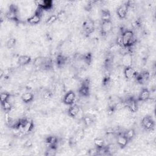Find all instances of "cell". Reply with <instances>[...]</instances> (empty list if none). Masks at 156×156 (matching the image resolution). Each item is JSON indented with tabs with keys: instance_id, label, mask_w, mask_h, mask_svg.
Masks as SVG:
<instances>
[{
	"instance_id": "cell-1",
	"label": "cell",
	"mask_w": 156,
	"mask_h": 156,
	"mask_svg": "<svg viewBox=\"0 0 156 156\" xmlns=\"http://www.w3.org/2000/svg\"><path fill=\"white\" fill-rule=\"evenodd\" d=\"M122 47L130 48L137 43V38L131 30H126L121 34Z\"/></svg>"
},
{
	"instance_id": "cell-2",
	"label": "cell",
	"mask_w": 156,
	"mask_h": 156,
	"mask_svg": "<svg viewBox=\"0 0 156 156\" xmlns=\"http://www.w3.org/2000/svg\"><path fill=\"white\" fill-rule=\"evenodd\" d=\"M141 126L147 130H152L155 127V121L151 116L147 115L142 118Z\"/></svg>"
},
{
	"instance_id": "cell-3",
	"label": "cell",
	"mask_w": 156,
	"mask_h": 156,
	"mask_svg": "<svg viewBox=\"0 0 156 156\" xmlns=\"http://www.w3.org/2000/svg\"><path fill=\"white\" fill-rule=\"evenodd\" d=\"M79 93L82 97H88L90 95V81L88 79H84L78 90Z\"/></svg>"
},
{
	"instance_id": "cell-4",
	"label": "cell",
	"mask_w": 156,
	"mask_h": 156,
	"mask_svg": "<svg viewBox=\"0 0 156 156\" xmlns=\"http://www.w3.org/2000/svg\"><path fill=\"white\" fill-rule=\"evenodd\" d=\"M113 24L111 20L103 21L101 24V34L106 36L112 31Z\"/></svg>"
},
{
	"instance_id": "cell-5",
	"label": "cell",
	"mask_w": 156,
	"mask_h": 156,
	"mask_svg": "<svg viewBox=\"0 0 156 156\" xmlns=\"http://www.w3.org/2000/svg\"><path fill=\"white\" fill-rule=\"evenodd\" d=\"M125 107L128 109L131 113H135L138 110L137 101L133 97L128 98L125 101Z\"/></svg>"
},
{
	"instance_id": "cell-6",
	"label": "cell",
	"mask_w": 156,
	"mask_h": 156,
	"mask_svg": "<svg viewBox=\"0 0 156 156\" xmlns=\"http://www.w3.org/2000/svg\"><path fill=\"white\" fill-rule=\"evenodd\" d=\"M42 11L43 10L38 8L37 10L36 11L35 14L27 19L28 23L31 25H37L39 23L42 19Z\"/></svg>"
},
{
	"instance_id": "cell-7",
	"label": "cell",
	"mask_w": 156,
	"mask_h": 156,
	"mask_svg": "<svg viewBox=\"0 0 156 156\" xmlns=\"http://www.w3.org/2000/svg\"><path fill=\"white\" fill-rule=\"evenodd\" d=\"M6 17L9 20L17 21L18 20L17 7L14 4H11L9 7L8 12L6 14Z\"/></svg>"
},
{
	"instance_id": "cell-8",
	"label": "cell",
	"mask_w": 156,
	"mask_h": 156,
	"mask_svg": "<svg viewBox=\"0 0 156 156\" xmlns=\"http://www.w3.org/2000/svg\"><path fill=\"white\" fill-rule=\"evenodd\" d=\"M133 62V57L132 52L128 51L122 54L121 57L122 65L125 66V68L128 66H132Z\"/></svg>"
},
{
	"instance_id": "cell-9",
	"label": "cell",
	"mask_w": 156,
	"mask_h": 156,
	"mask_svg": "<svg viewBox=\"0 0 156 156\" xmlns=\"http://www.w3.org/2000/svg\"><path fill=\"white\" fill-rule=\"evenodd\" d=\"M38 8L42 10H48L52 9L53 6V1L51 0H37L34 2Z\"/></svg>"
},
{
	"instance_id": "cell-10",
	"label": "cell",
	"mask_w": 156,
	"mask_h": 156,
	"mask_svg": "<svg viewBox=\"0 0 156 156\" xmlns=\"http://www.w3.org/2000/svg\"><path fill=\"white\" fill-rule=\"evenodd\" d=\"M129 9L128 2L120 6L117 10V14L120 19H124L126 17L128 10Z\"/></svg>"
},
{
	"instance_id": "cell-11",
	"label": "cell",
	"mask_w": 156,
	"mask_h": 156,
	"mask_svg": "<svg viewBox=\"0 0 156 156\" xmlns=\"http://www.w3.org/2000/svg\"><path fill=\"white\" fill-rule=\"evenodd\" d=\"M76 100V94L73 91H69L64 95L63 98V103L68 106H71L74 104Z\"/></svg>"
},
{
	"instance_id": "cell-12",
	"label": "cell",
	"mask_w": 156,
	"mask_h": 156,
	"mask_svg": "<svg viewBox=\"0 0 156 156\" xmlns=\"http://www.w3.org/2000/svg\"><path fill=\"white\" fill-rule=\"evenodd\" d=\"M137 72L135 69H133L132 66H128V67L125 68L124 70V75L126 79L128 81H130L136 78Z\"/></svg>"
},
{
	"instance_id": "cell-13",
	"label": "cell",
	"mask_w": 156,
	"mask_h": 156,
	"mask_svg": "<svg viewBox=\"0 0 156 156\" xmlns=\"http://www.w3.org/2000/svg\"><path fill=\"white\" fill-rule=\"evenodd\" d=\"M83 28L87 34H91L95 30V24L92 20L88 19L85 20L83 23Z\"/></svg>"
},
{
	"instance_id": "cell-14",
	"label": "cell",
	"mask_w": 156,
	"mask_h": 156,
	"mask_svg": "<svg viewBox=\"0 0 156 156\" xmlns=\"http://www.w3.org/2000/svg\"><path fill=\"white\" fill-rule=\"evenodd\" d=\"M151 97V92L147 88H142L138 97L137 101L141 102L147 101L148 99H150Z\"/></svg>"
},
{
	"instance_id": "cell-15",
	"label": "cell",
	"mask_w": 156,
	"mask_h": 156,
	"mask_svg": "<svg viewBox=\"0 0 156 156\" xmlns=\"http://www.w3.org/2000/svg\"><path fill=\"white\" fill-rule=\"evenodd\" d=\"M80 109L81 107L78 104H73L70 106V107L68 109L69 116L71 118H76L78 115V114H79Z\"/></svg>"
},
{
	"instance_id": "cell-16",
	"label": "cell",
	"mask_w": 156,
	"mask_h": 156,
	"mask_svg": "<svg viewBox=\"0 0 156 156\" xmlns=\"http://www.w3.org/2000/svg\"><path fill=\"white\" fill-rule=\"evenodd\" d=\"M129 142V141H128V140L123 134H122V133H120V134L117 136V143L121 148H125L128 145Z\"/></svg>"
},
{
	"instance_id": "cell-17",
	"label": "cell",
	"mask_w": 156,
	"mask_h": 156,
	"mask_svg": "<svg viewBox=\"0 0 156 156\" xmlns=\"http://www.w3.org/2000/svg\"><path fill=\"white\" fill-rule=\"evenodd\" d=\"M31 58L28 55H21L17 59V63L20 66H25L31 63Z\"/></svg>"
},
{
	"instance_id": "cell-18",
	"label": "cell",
	"mask_w": 156,
	"mask_h": 156,
	"mask_svg": "<svg viewBox=\"0 0 156 156\" xmlns=\"http://www.w3.org/2000/svg\"><path fill=\"white\" fill-rule=\"evenodd\" d=\"M47 61L48 60L42 56H39L34 59V62H33V65H34V66L36 68H43L44 66L45 65Z\"/></svg>"
},
{
	"instance_id": "cell-19",
	"label": "cell",
	"mask_w": 156,
	"mask_h": 156,
	"mask_svg": "<svg viewBox=\"0 0 156 156\" xmlns=\"http://www.w3.org/2000/svg\"><path fill=\"white\" fill-rule=\"evenodd\" d=\"M21 98L23 103L28 104V103H31L33 100H34V94L31 92H25L22 94Z\"/></svg>"
},
{
	"instance_id": "cell-20",
	"label": "cell",
	"mask_w": 156,
	"mask_h": 156,
	"mask_svg": "<svg viewBox=\"0 0 156 156\" xmlns=\"http://www.w3.org/2000/svg\"><path fill=\"white\" fill-rule=\"evenodd\" d=\"M45 143L48 147L58 146V139L57 137H55V136H50L46 139Z\"/></svg>"
},
{
	"instance_id": "cell-21",
	"label": "cell",
	"mask_w": 156,
	"mask_h": 156,
	"mask_svg": "<svg viewBox=\"0 0 156 156\" xmlns=\"http://www.w3.org/2000/svg\"><path fill=\"white\" fill-rule=\"evenodd\" d=\"M34 125L33 121L31 120H28L23 129V132L25 133V135H26L30 132H31L32 129H34Z\"/></svg>"
},
{
	"instance_id": "cell-22",
	"label": "cell",
	"mask_w": 156,
	"mask_h": 156,
	"mask_svg": "<svg viewBox=\"0 0 156 156\" xmlns=\"http://www.w3.org/2000/svg\"><path fill=\"white\" fill-rule=\"evenodd\" d=\"M123 135L126 137L129 141H130L134 139L136 136V130L132 128L129 129L123 133Z\"/></svg>"
},
{
	"instance_id": "cell-23",
	"label": "cell",
	"mask_w": 156,
	"mask_h": 156,
	"mask_svg": "<svg viewBox=\"0 0 156 156\" xmlns=\"http://www.w3.org/2000/svg\"><path fill=\"white\" fill-rule=\"evenodd\" d=\"M84 125L86 127H89L94 122V120L93 118L90 115H85L84 116V117L82 119Z\"/></svg>"
},
{
	"instance_id": "cell-24",
	"label": "cell",
	"mask_w": 156,
	"mask_h": 156,
	"mask_svg": "<svg viewBox=\"0 0 156 156\" xmlns=\"http://www.w3.org/2000/svg\"><path fill=\"white\" fill-rule=\"evenodd\" d=\"M106 149L107 154L108 155H113L117 151V147L114 143H110L107 146H106Z\"/></svg>"
},
{
	"instance_id": "cell-25",
	"label": "cell",
	"mask_w": 156,
	"mask_h": 156,
	"mask_svg": "<svg viewBox=\"0 0 156 156\" xmlns=\"http://www.w3.org/2000/svg\"><path fill=\"white\" fill-rule=\"evenodd\" d=\"M1 107L4 110V112H10L13 108V105L9 101L1 103Z\"/></svg>"
},
{
	"instance_id": "cell-26",
	"label": "cell",
	"mask_w": 156,
	"mask_h": 156,
	"mask_svg": "<svg viewBox=\"0 0 156 156\" xmlns=\"http://www.w3.org/2000/svg\"><path fill=\"white\" fill-rule=\"evenodd\" d=\"M101 20L102 21L111 20V14L109 10L107 9H103L101 10Z\"/></svg>"
},
{
	"instance_id": "cell-27",
	"label": "cell",
	"mask_w": 156,
	"mask_h": 156,
	"mask_svg": "<svg viewBox=\"0 0 156 156\" xmlns=\"http://www.w3.org/2000/svg\"><path fill=\"white\" fill-rule=\"evenodd\" d=\"M94 144L97 148H101L105 147V141L101 138H97L94 140Z\"/></svg>"
},
{
	"instance_id": "cell-28",
	"label": "cell",
	"mask_w": 156,
	"mask_h": 156,
	"mask_svg": "<svg viewBox=\"0 0 156 156\" xmlns=\"http://www.w3.org/2000/svg\"><path fill=\"white\" fill-rule=\"evenodd\" d=\"M57 149L58 147L57 146H50L48 147L47 151H46L45 153V155H49V156H51V155H55L56 154V152H57Z\"/></svg>"
},
{
	"instance_id": "cell-29",
	"label": "cell",
	"mask_w": 156,
	"mask_h": 156,
	"mask_svg": "<svg viewBox=\"0 0 156 156\" xmlns=\"http://www.w3.org/2000/svg\"><path fill=\"white\" fill-rule=\"evenodd\" d=\"M53 93L51 92V90H48V89H46L43 91L42 93V98L43 99L46 100V101H48V100H50L52 97Z\"/></svg>"
},
{
	"instance_id": "cell-30",
	"label": "cell",
	"mask_w": 156,
	"mask_h": 156,
	"mask_svg": "<svg viewBox=\"0 0 156 156\" xmlns=\"http://www.w3.org/2000/svg\"><path fill=\"white\" fill-rule=\"evenodd\" d=\"M58 20L61 22H64L67 19V14L65 12V10H61L57 14Z\"/></svg>"
},
{
	"instance_id": "cell-31",
	"label": "cell",
	"mask_w": 156,
	"mask_h": 156,
	"mask_svg": "<svg viewBox=\"0 0 156 156\" xmlns=\"http://www.w3.org/2000/svg\"><path fill=\"white\" fill-rule=\"evenodd\" d=\"M17 43V40L15 38H10L7 43H6V47L8 49H12L13 48Z\"/></svg>"
},
{
	"instance_id": "cell-32",
	"label": "cell",
	"mask_w": 156,
	"mask_h": 156,
	"mask_svg": "<svg viewBox=\"0 0 156 156\" xmlns=\"http://www.w3.org/2000/svg\"><path fill=\"white\" fill-rule=\"evenodd\" d=\"M57 20H58L57 15H52L47 19V20L45 21V24L47 25H51L54 23Z\"/></svg>"
},
{
	"instance_id": "cell-33",
	"label": "cell",
	"mask_w": 156,
	"mask_h": 156,
	"mask_svg": "<svg viewBox=\"0 0 156 156\" xmlns=\"http://www.w3.org/2000/svg\"><path fill=\"white\" fill-rule=\"evenodd\" d=\"M66 60V59L63 56V55H62V54H59L56 59V62H57L58 65L59 66H63L65 63Z\"/></svg>"
},
{
	"instance_id": "cell-34",
	"label": "cell",
	"mask_w": 156,
	"mask_h": 156,
	"mask_svg": "<svg viewBox=\"0 0 156 156\" xmlns=\"http://www.w3.org/2000/svg\"><path fill=\"white\" fill-rule=\"evenodd\" d=\"M97 114H98L97 110L96 109L92 108V107H90L89 109H88L87 110V115H90L93 118L95 117Z\"/></svg>"
},
{
	"instance_id": "cell-35",
	"label": "cell",
	"mask_w": 156,
	"mask_h": 156,
	"mask_svg": "<svg viewBox=\"0 0 156 156\" xmlns=\"http://www.w3.org/2000/svg\"><path fill=\"white\" fill-rule=\"evenodd\" d=\"M10 96V95L7 92L1 93V95H0V98H1V103H3V102H5L6 101H8Z\"/></svg>"
},
{
	"instance_id": "cell-36",
	"label": "cell",
	"mask_w": 156,
	"mask_h": 156,
	"mask_svg": "<svg viewBox=\"0 0 156 156\" xmlns=\"http://www.w3.org/2000/svg\"><path fill=\"white\" fill-rule=\"evenodd\" d=\"M84 135H85L84 130L83 129H80L76 132L75 137L77 139V141H79V140H81L84 138Z\"/></svg>"
},
{
	"instance_id": "cell-37",
	"label": "cell",
	"mask_w": 156,
	"mask_h": 156,
	"mask_svg": "<svg viewBox=\"0 0 156 156\" xmlns=\"http://www.w3.org/2000/svg\"><path fill=\"white\" fill-rule=\"evenodd\" d=\"M77 139L76 138L75 136H72L71 137L70 139H69V145L71 147H75L76 145V144L77 143Z\"/></svg>"
},
{
	"instance_id": "cell-38",
	"label": "cell",
	"mask_w": 156,
	"mask_h": 156,
	"mask_svg": "<svg viewBox=\"0 0 156 156\" xmlns=\"http://www.w3.org/2000/svg\"><path fill=\"white\" fill-rule=\"evenodd\" d=\"M87 155H98V149L97 148H92L87 151Z\"/></svg>"
},
{
	"instance_id": "cell-39",
	"label": "cell",
	"mask_w": 156,
	"mask_h": 156,
	"mask_svg": "<svg viewBox=\"0 0 156 156\" xmlns=\"http://www.w3.org/2000/svg\"><path fill=\"white\" fill-rule=\"evenodd\" d=\"M33 146V142L31 140L29 139L25 141V143L23 144V147L26 149H30Z\"/></svg>"
},
{
	"instance_id": "cell-40",
	"label": "cell",
	"mask_w": 156,
	"mask_h": 156,
	"mask_svg": "<svg viewBox=\"0 0 156 156\" xmlns=\"http://www.w3.org/2000/svg\"><path fill=\"white\" fill-rule=\"evenodd\" d=\"M4 73V71L2 69L0 70V78H1V79H2V78H3Z\"/></svg>"
}]
</instances>
